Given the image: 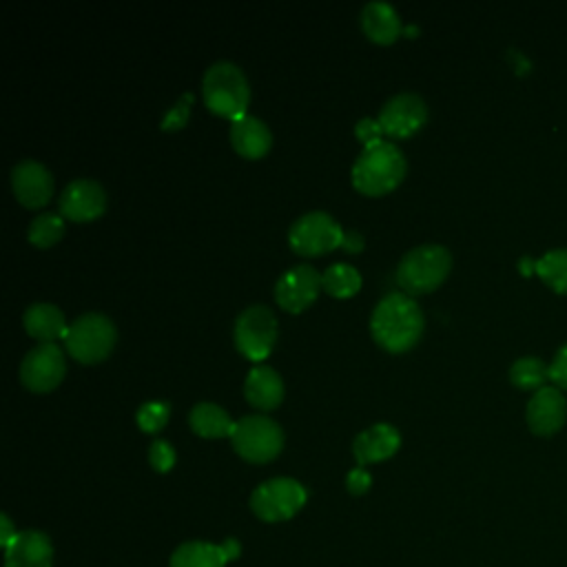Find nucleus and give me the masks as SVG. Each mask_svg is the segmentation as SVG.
<instances>
[{
	"instance_id": "1",
	"label": "nucleus",
	"mask_w": 567,
	"mask_h": 567,
	"mask_svg": "<svg viewBox=\"0 0 567 567\" xmlns=\"http://www.w3.org/2000/svg\"><path fill=\"white\" fill-rule=\"evenodd\" d=\"M423 326L425 317L421 306L403 290L383 295L370 315V332L388 352L410 350L419 341Z\"/></svg>"
},
{
	"instance_id": "2",
	"label": "nucleus",
	"mask_w": 567,
	"mask_h": 567,
	"mask_svg": "<svg viewBox=\"0 0 567 567\" xmlns=\"http://www.w3.org/2000/svg\"><path fill=\"white\" fill-rule=\"evenodd\" d=\"M408 159L403 151L390 140L365 144L350 171L352 184L365 195H383L392 190L405 175Z\"/></svg>"
},
{
	"instance_id": "3",
	"label": "nucleus",
	"mask_w": 567,
	"mask_h": 567,
	"mask_svg": "<svg viewBox=\"0 0 567 567\" xmlns=\"http://www.w3.org/2000/svg\"><path fill=\"white\" fill-rule=\"evenodd\" d=\"M202 95L206 106L224 117H239L250 102V84L244 69L230 60H215L202 78Z\"/></svg>"
},
{
	"instance_id": "4",
	"label": "nucleus",
	"mask_w": 567,
	"mask_h": 567,
	"mask_svg": "<svg viewBox=\"0 0 567 567\" xmlns=\"http://www.w3.org/2000/svg\"><path fill=\"white\" fill-rule=\"evenodd\" d=\"M450 268L452 255L443 244H419L399 259L394 279L403 292L423 295L443 284Z\"/></svg>"
},
{
	"instance_id": "5",
	"label": "nucleus",
	"mask_w": 567,
	"mask_h": 567,
	"mask_svg": "<svg viewBox=\"0 0 567 567\" xmlns=\"http://www.w3.org/2000/svg\"><path fill=\"white\" fill-rule=\"evenodd\" d=\"M117 339V328L113 319L104 312L91 310L75 317L66 332H64V346L69 354L82 363H95L111 354Z\"/></svg>"
},
{
	"instance_id": "6",
	"label": "nucleus",
	"mask_w": 567,
	"mask_h": 567,
	"mask_svg": "<svg viewBox=\"0 0 567 567\" xmlns=\"http://www.w3.org/2000/svg\"><path fill=\"white\" fill-rule=\"evenodd\" d=\"M230 443L241 458L252 463H266L281 452L284 430L268 414H244L235 421Z\"/></svg>"
},
{
	"instance_id": "7",
	"label": "nucleus",
	"mask_w": 567,
	"mask_h": 567,
	"mask_svg": "<svg viewBox=\"0 0 567 567\" xmlns=\"http://www.w3.org/2000/svg\"><path fill=\"white\" fill-rule=\"evenodd\" d=\"M233 339L237 350L250 359L261 361L270 354L277 339V317L266 303L246 306L233 326Z\"/></svg>"
},
{
	"instance_id": "8",
	"label": "nucleus",
	"mask_w": 567,
	"mask_h": 567,
	"mask_svg": "<svg viewBox=\"0 0 567 567\" xmlns=\"http://www.w3.org/2000/svg\"><path fill=\"white\" fill-rule=\"evenodd\" d=\"M341 224L326 210H308L288 228V244L299 255H321L343 244Z\"/></svg>"
},
{
	"instance_id": "9",
	"label": "nucleus",
	"mask_w": 567,
	"mask_h": 567,
	"mask_svg": "<svg viewBox=\"0 0 567 567\" xmlns=\"http://www.w3.org/2000/svg\"><path fill=\"white\" fill-rule=\"evenodd\" d=\"M306 487L290 476H275L259 483L250 494V509L266 523L295 516L306 503Z\"/></svg>"
},
{
	"instance_id": "10",
	"label": "nucleus",
	"mask_w": 567,
	"mask_h": 567,
	"mask_svg": "<svg viewBox=\"0 0 567 567\" xmlns=\"http://www.w3.org/2000/svg\"><path fill=\"white\" fill-rule=\"evenodd\" d=\"M66 372V359L55 341L33 346L20 363V381L33 392L53 390Z\"/></svg>"
},
{
	"instance_id": "11",
	"label": "nucleus",
	"mask_w": 567,
	"mask_h": 567,
	"mask_svg": "<svg viewBox=\"0 0 567 567\" xmlns=\"http://www.w3.org/2000/svg\"><path fill=\"white\" fill-rule=\"evenodd\" d=\"M377 120L381 131L390 137H408L425 124L427 106L419 93L401 91L383 102Z\"/></svg>"
},
{
	"instance_id": "12",
	"label": "nucleus",
	"mask_w": 567,
	"mask_h": 567,
	"mask_svg": "<svg viewBox=\"0 0 567 567\" xmlns=\"http://www.w3.org/2000/svg\"><path fill=\"white\" fill-rule=\"evenodd\" d=\"M321 286V272L312 264H295L284 270L275 284V299L288 312H299L308 308Z\"/></svg>"
},
{
	"instance_id": "13",
	"label": "nucleus",
	"mask_w": 567,
	"mask_h": 567,
	"mask_svg": "<svg viewBox=\"0 0 567 567\" xmlns=\"http://www.w3.org/2000/svg\"><path fill=\"white\" fill-rule=\"evenodd\" d=\"M58 208L62 217L73 221L95 219L106 208V190L97 179L75 177L60 193Z\"/></svg>"
},
{
	"instance_id": "14",
	"label": "nucleus",
	"mask_w": 567,
	"mask_h": 567,
	"mask_svg": "<svg viewBox=\"0 0 567 567\" xmlns=\"http://www.w3.org/2000/svg\"><path fill=\"white\" fill-rule=\"evenodd\" d=\"M527 425L538 436L556 434L567 419V399L556 385H543L532 394L525 408Z\"/></svg>"
},
{
	"instance_id": "15",
	"label": "nucleus",
	"mask_w": 567,
	"mask_h": 567,
	"mask_svg": "<svg viewBox=\"0 0 567 567\" xmlns=\"http://www.w3.org/2000/svg\"><path fill=\"white\" fill-rule=\"evenodd\" d=\"M11 186L20 204L35 208L53 195V173L38 159L24 157L11 168Z\"/></svg>"
},
{
	"instance_id": "16",
	"label": "nucleus",
	"mask_w": 567,
	"mask_h": 567,
	"mask_svg": "<svg viewBox=\"0 0 567 567\" xmlns=\"http://www.w3.org/2000/svg\"><path fill=\"white\" fill-rule=\"evenodd\" d=\"M401 445V434L392 423L379 421L361 430L354 441H352V452L354 458L365 465V463H377L388 456H392Z\"/></svg>"
},
{
	"instance_id": "17",
	"label": "nucleus",
	"mask_w": 567,
	"mask_h": 567,
	"mask_svg": "<svg viewBox=\"0 0 567 567\" xmlns=\"http://www.w3.org/2000/svg\"><path fill=\"white\" fill-rule=\"evenodd\" d=\"M53 547L47 534L27 529L18 532L16 540L4 549V567H51Z\"/></svg>"
},
{
	"instance_id": "18",
	"label": "nucleus",
	"mask_w": 567,
	"mask_h": 567,
	"mask_svg": "<svg viewBox=\"0 0 567 567\" xmlns=\"http://www.w3.org/2000/svg\"><path fill=\"white\" fill-rule=\"evenodd\" d=\"M230 144L244 157H261L272 144L270 126L261 117L244 113L230 122Z\"/></svg>"
},
{
	"instance_id": "19",
	"label": "nucleus",
	"mask_w": 567,
	"mask_h": 567,
	"mask_svg": "<svg viewBox=\"0 0 567 567\" xmlns=\"http://www.w3.org/2000/svg\"><path fill=\"white\" fill-rule=\"evenodd\" d=\"M244 394H246L248 403H252L259 410L277 408L284 399V379L272 365L257 363L246 374Z\"/></svg>"
},
{
	"instance_id": "20",
	"label": "nucleus",
	"mask_w": 567,
	"mask_h": 567,
	"mask_svg": "<svg viewBox=\"0 0 567 567\" xmlns=\"http://www.w3.org/2000/svg\"><path fill=\"white\" fill-rule=\"evenodd\" d=\"M361 29L374 42H392L401 33V18L385 0H370L361 9Z\"/></svg>"
},
{
	"instance_id": "21",
	"label": "nucleus",
	"mask_w": 567,
	"mask_h": 567,
	"mask_svg": "<svg viewBox=\"0 0 567 567\" xmlns=\"http://www.w3.org/2000/svg\"><path fill=\"white\" fill-rule=\"evenodd\" d=\"M22 323H24V330L40 343L53 341L55 337H64L69 328L64 312L49 301H35L27 306L22 315Z\"/></svg>"
},
{
	"instance_id": "22",
	"label": "nucleus",
	"mask_w": 567,
	"mask_h": 567,
	"mask_svg": "<svg viewBox=\"0 0 567 567\" xmlns=\"http://www.w3.org/2000/svg\"><path fill=\"white\" fill-rule=\"evenodd\" d=\"M188 423L193 432L208 439L230 436L235 427V421L230 419V414L215 401H197L188 412Z\"/></svg>"
},
{
	"instance_id": "23",
	"label": "nucleus",
	"mask_w": 567,
	"mask_h": 567,
	"mask_svg": "<svg viewBox=\"0 0 567 567\" xmlns=\"http://www.w3.org/2000/svg\"><path fill=\"white\" fill-rule=\"evenodd\" d=\"M230 554L226 545H213L202 540H190L179 545L171 556V567H226Z\"/></svg>"
},
{
	"instance_id": "24",
	"label": "nucleus",
	"mask_w": 567,
	"mask_h": 567,
	"mask_svg": "<svg viewBox=\"0 0 567 567\" xmlns=\"http://www.w3.org/2000/svg\"><path fill=\"white\" fill-rule=\"evenodd\" d=\"M321 286L332 297H350L361 288V272L346 261H337L321 272Z\"/></svg>"
},
{
	"instance_id": "25",
	"label": "nucleus",
	"mask_w": 567,
	"mask_h": 567,
	"mask_svg": "<svg viewBox=\"0 0 567 567\" xmlns=\"http://www.w3.org/2000/svg\"><path fill=\"white\" fill-rule=\"evenodd\" d=\"M549 379V365L538 357H518L509 365V381L520 390H540Z\"/></svg>"
},
{
	"instance_id": "26",
	"label": "nucleus",
	"mask_w": 567,
	"mask_h": 567,
	"mask_svg": "<svg viewBox=\"0 0 567 567\" xmlns=\"http://www.w3.org/2000/svg\"><path fill=\"white\" fill-rule=\"evenodd\" d=\"M534 270L538 277L556 292L567 295V248L547 250L536 264Z\"/></svg>"
},
{
	"instance_id": "27",
	"label": "nucleus",
	"mask_w": 567,
	"mask_h": 567,
	"mask_svg": "<svg viewBox=\"0 0 567 567\" xmlns=\"http://www.w3.org/2000/svg\"><path fill=\"white\" fill-rule=\"evenodd\" d=\"M64 233V217L60 213L47 210L31 219L29 224V241L38 248H47L55 244Z\"/></svg>"
},
{
	"instance_id": "28",
	"label": "nucleus",
	"mask_w": 567,
	"mask_h": 567,
	"mask_svg": "<svg viewBox=\"0 0 567 567\" xmlns=\"http://www.w3.org/2000/svg\"><path fill=\"white\" fill-rule=\"evenodd\" d=\"M168 414H171L168 401L151 399V401H144L135 410V421H137L140 430H144V432H159L164 427V423L168 421Z\"/></svg>"
},
{
	"instance_id": "29",
	"label": "nucleus",
	"mask_w": 567,
	"mask_h": 567,
	"mask_svg": "<svg viewBox=\"0 0 567 567\" xmlns=\"http://www.w3.org/2000/svg\"><path fill=\"white\" fill-rule=\"evenodd\" d=\"M190 102H193V93L186 91L182 93L173 104L171 109L164 113L159 126L164 131H173V128H182L186 122H188V115H190Z\"/></svg>"
},
{
	"instance_id": "30",
	"label": "nucleus",
	"mask_w": 567,
	"mask_h": 567,
	"mask_svg": "<svg viewBox=\"0 0 567 567\" xmlns=\"http://www.w3.org/2000/svg\"><path fill=\"white\" fill-rule=\"evenodd\" d=\"M148 461L157 472H168L175 463V447L166 439H155L148 447Z\"/></svg>"
},
{
	"instance_id": "31",
	"label": "nucleus",
	"mask_w": 567,
	"mask_h": 567,
	"mask_svg": "<svg viewBox=\"0 0 567 567\" xmlns=\"http://www.w3.org/2000/svg\"><path fill=\"white\" fill-rule=\"evenodd\" d=\"M549 379L556 383V388L567 390V343L556 350L549 363Z\"/></svg>"
},
{
	"instance_id": "32",
	"label": "nucleus",
	"mask_w": 567,
	"mask_h": 567,
	"mask_svg": "<svg viewBox=\"0 0 567 567\" xmlns=\"http://www.w3.org/2000/svg\"><path fill=\"white\" fill-rule=\"evenodd\" d=\"M372 483V476L368 474V470L363 465L359 467H352L346 476V485H348V492L350 494H363Z\"/></svg>"
},
{
	"instance_id": "33",
	"label": "nucleus",
	"mask_w": 567,
	"mask_h": 567,
	"mask_svg": "<svg viewBox=\"0 0 567 567\" xmlns=\"http://www.w3.org/2000/svg\"><path fill=\"white\" fill-rule=\"evenodd\" d=\"M354 131H357L359 140H363L365 144L381 140V137H379V133H383V131H381V126H379V120H372V117H361Z\"/></svg>"
},
{
	"instance_id": "34",
	"label": "nucleus",
	"mask_w": 567,
	"mask_h": 567,
	"mask_svg": "<svg viewBox=\"0 0 567 567\" xmlns=\"http://www.w3.org/2000/svg\"><path fill=\"white\" fill-rule=\"evenodd\" d=\"M348 252H359L363 248V235L359 230H346L343 233V244H341Z\"/></svg>"
},
{
	"instance_id": "35",
	"label": "nucleus",
	"mask_w": 567,
	"mask_h": 567,
	"mask_svg": "<svg viewBox=\"0 0 567 567\" xmlns=\"http://www.w3.org/2000/svg\"><path fill=\"white\" fill-rule=\"evenodd\" d=\"M0 527H2V532H0V543H2V547L7 549V547L16 540L18 532L13 529V525H11V520H9V516H7V514H2V516H0Z\"/></svg>"
}]
</instances>
